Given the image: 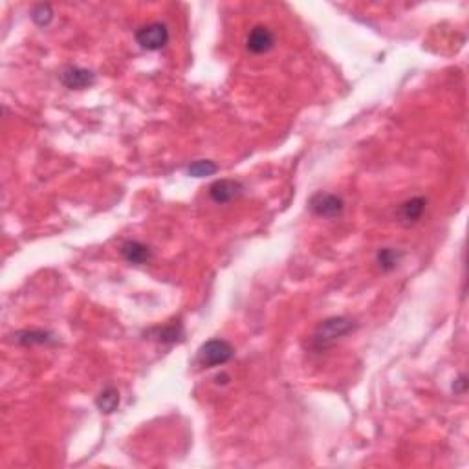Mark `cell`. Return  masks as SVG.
<instances>
[{
	"mask_svg": "<svg viewBox=\"0 0 469 469\" xmlns=\"http://www.w3.org/2000/svg\"><path fill=\"white\" fill-rule=\"evenodd\" d=\"M275 46V35L270 28L266 26H255L253 30L250 31V35L246 39V48L255 53V56H262V53H268L271 48Z\"/></svg>",
	"mask_w": 469,
	"mask_h": 469,
	"instance_id": "cell-7",
	"label": "cell"
},
{
	"mask_svg": "<svg viewBox=\"0 0 469 469\" xmlns=\"http://www.w3.org/2000/svg\"><path fill=\"white\" fill-rule=\"evenodd\" d=\"M403 259V253L400 250H394V248H383V250L377 251L376 260L380 268L383 271H393L396 266L400 264V260Z\"/></svg>",
	"mask_w": 469,
	"mask_h": 469,
	"instance_id": "cell-11",
	"label": "cell"
},
{
	"mask_svg": "<svg viewBox=\"0 0 469 469\" xmlns=\"http://www.w3.org/2000/svg\"><path fill=\"white\" fill-rule=\"evenodd\" d=\"M427 200L423 196H414V198L405 200L398 210V219L403 225H414L423 216Z\"/></svg>",
	"mask_w": 469,
	"mask_h": 469,
	"instance_id": "cell-8",
	"label": "cell"
},
{
	"mask_svg": "<svg viewBox=\"0 0 469 469\" xmlns=\"http://www.w3.org/2000/svg\"><path fill=\"white\" fill-rule=\"evenodd\" d=\"M233 357V347L224 339H210L198 348L196 359L202 367H220Z\"/></svg>",
	"mask_w": 469,
	"mask_h": 469,
	"instance_id": "cell-2",
	"label": "cell"
},
{
	"mask_svg": "<svg viewBox=\"0 0 469 469\" xmlns=\"http://www.w3.org/2000/svg\"><path fill=\"white\" fill-rule=\"evenodd\" d=\"M31 19L37 26H48L53 21V10H51L50 4H37L33 10H31Z\"/></svg>",
	"mask_w": 469,
	"mask_h": 469,
	"instance_id": "cell-14",
	"label": "cell"
},
{
	"mask_svg": "<svg viewBox=\"0 0 469 469\" xmlns=\"http://www.w3.org/2000/svg\"><path fill=\"white\" fill-rule=\"evenodd\" d=\"M219 171L216 164L211 162V160H198V162H193V164L187 167V174L193 176V178H204V176H211Z\"/></svg>",
	"mask_w": 469,
	"mask_h": 469,
	"instance_id": "cell-13",
	"label": "cell"
},
{
	"mask_svg": "<svg viewBox=\"0 0 469 469\" xmlns=\"http://www.w3.org/2000/svg\"><path fill=\"white\" fill-rule=\"evenodd\" d=\"M15 341L19 345H26V347H30V345H46V343L51 341V334L44 330H24L15 334Z\"/></svg>",
	"mask_w": 469,
	"mask_h": 469,
	"instance_id": "cell-12",
	"label": "cell"
},
{
	"mask_svg": "<svg viewBox=\"0 0 469 469\" xmlns=\"http://www.w3.org/2000/svg\"><path fill=\"white\" fill-rule=\"evenodd\" d=\"M121 255L123 259L130 262V264H147L153 253L148 250V246L142 244L138 240H127V242H123L121 246Z\"/></svg>",
	"mask_w": 469,
	"mask_h": 469,
	"instance_id": "cell-9",
	"label": "cell"
},
{
	"mask_svg": "<svg viewBox=\"0 0 469 469\" xmlns=\"http://www.w3.org/2000/svg\"><path fill=\"white\" fill-rule=\"evenodd\" d=\"M466 389H468V377L464 376V374H462V376L459 377V380H457V382H454V385H453V391L457 394H464L466 393Z\"/></svg>",
	"mask_w": 469,
	"mask_h": 469,
	"instance_id": "cell-16",
	"label": "cell"
},
{
	"mask_svg": "<svg viewBox=\"0 0 469 469\" xmlns=\"http://www.w3.org/2000/svg\"><path fill=\"white\" fill-rule=\"evenodd\" d=\"M310 210L312 213L323 219H337L345 210V202L337 194L317 193L310 198Z\"/></svg>",
	"mask_w": 469,
	"mask_h": 469,
	"instance_id": "cell-4",
	"label": "cell"
},
{
	"mask_svg": "<svg viewBox=\"0 0 469 469\" xmlns=\"http://www.w3.org/2000/svg\"><path fill=\"white\" fill-rule=\"evenodd\" d=\"M97 409L105 414H112L114 411H117L119 407V391L116 387H107L105 391H101V394L97 396L96 400Z\"/></svg>",
	"mask_w": 469,
	"mask_h": 469,
	"instance_id": "cell-10",
	"label": "cell"
},
{
	"mask_svg": "<svg viewBox=\"0 0 469 469\" xmlns=\"http://www.w3.org/2000/svg\"><path fill=\"white\" fill-rule=\"evenodd\" d=\"M244 193V185L239 180L222 178L210 185V196L214 204H230Z\"/></svg>",
	"mask_w": 469,
	"mask_h": 469,
	"instance_id": "cell-5",
	"label": "cell"
},
{
	"mask_svg": "<svg viewBox=\"0 0 469 469\" xmlns=\"http://www.w3.org/2000/svg\"><path fill=\"white\" fill-rule=\"evenodd\" d=\"M136 42L147 51L162 50L169 42V28L164 22H151L136 31Z\"/></svg>",
	"mask_w": 469,
	"mask_h": 469,
	"instance_id": "cell-3",
	"label": "cell"
},
{
	"mask_svg": "<svg viewBox=\"0 0 469 469\" xmlns=\"http://www.w3.org/2000/svg\"><path fill=\"white\" fill-rule=\"evenodd\" d=\"M356 323L348 319V317H330V319H325V321L316 328L314 332V337H312V347L316 348L317 352L327 350L332 345H336L339 339H343L345 336H348L350 332L356 330Z\"/></svg>",
	"mask_w": 469,
	"mask_h": 469,
	"instance_id": "cell-1",
	"label": "cell"
},
{
	"mask_svg": "<svg viewBox=\"0 0 469 469\" xmlns=\"http://www.w3.org/2000/svg\"><path fill=\"white\" fill-rule=\"evenodd\" d=\"M154 332V339L160 343H174L182 336V327L180 325H171V327L156 328Z\"/></svg>",
	"mask_w": 469,
	"mask_h": 469,
	"instance_id": "cell-15",
	"label": "cell"
},
{
	"mask_svg": "<svg viewBox=\"0 0 469 469\" xmlns=\"http://www.w3.org/2000/svg\"><path fill=\"white\" fill-rule=\"evenodd\" d=\"M61 83L70 90H85L90 88L96 83V74L88 68L81 67H68L62 70Z\"/></svg>",
	"mask_w": 469,
	"mask_h": 469,
	"instance_id": "cell-6",
	"label": "cell"
}]
</instances>
